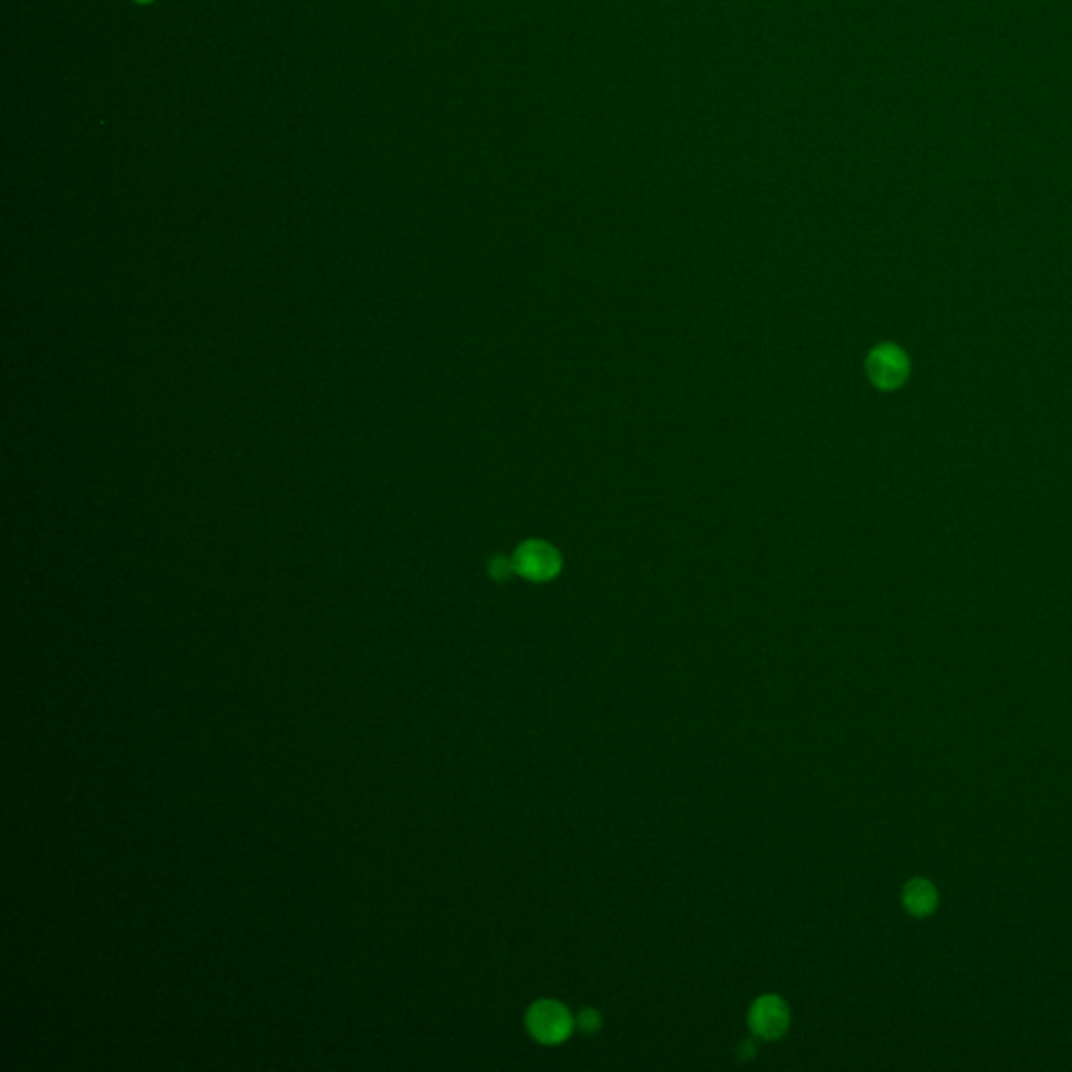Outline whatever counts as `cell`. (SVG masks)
Wrapping results in <instances>:
<instances>
[{"instance_id":"8","label":"cell","mask_w":1072,"mask_h":1072,"mask_svg":"<svg viewBox=\"0 0 1072 1072\" xmlns=\"http://www.w3.org/2000/svg\"><path fill=\"white\" fill-rule=\"evenodd\" d=\"M135 2H139V4H147V2H153V0H135Z\"/></svg>"},{"instance_id":"6","label":"cell","mask_w":1072,"mask_h":1072,"mask_svg":"<svg viewBox=\"0 0 1072 1072\" xmlns=\"http://www.w3.org/2000/svg\"><path fill=\"white\" fill-rule=\"evenodd\" d=\"M577 1024H579L580 1031H584V1033H597L602 1026V1014L595 1008H584V1010H580Z\"/></svg>"},{"instance_id":"2","label":"cell","mask_w":1072,"mask_h":1072,"mask_svg":"<svg viewBox=\"0 0 1072 1072\" xmlns=\"http://www.w3.org/2000/svg\"><path fill=\"white\" fill-rule=\"evenodd\" d=\"M514 568L524 579L545 582L562 570V555L545 541H526L514 553Z\"/></svg>"},{"instance_id":"3","label":"cell","mask_w":1072,"mask_h":1072,"mask_svg":"<svg viewBox=\"0 0 1072 1072\" xmlns=\"http://www.w3.org/2000/svg\"><path fill=\"white\" fill-rule=\"evenodd\" d=\"M868 377L880 390H897L909 377V356L897 344H880L868 356Z\"/></svg>"},{"instance_id":"1","label":"cell","mask_w":1072,"mask_h":1072,"mask_svg":"<svg viewBox=\"0 0 1072 1072\" xmlns=\"http://www.w3.org/2000/svg\"><path fill=\"white\" fill-rule=\"evenodd\" d=\"M575 1016L555 999H539L526 1012V1029L534 1042L543 1045L564 1044L575 1031Z\"/></svg>"},{"instance_id":"4","label":"cell","mask_w":1072,"mask_h":1072,"mask_svg":"<svg viewBox=\"0 0 1072 1072\" xmlns=\"http://www.w3.org/2000/svg\"><path fill=\"white\" fill-rule=\"evenodd\" d=\"M790 1008L780 995H762L758 997L748 1012V1026L754 1037L762 1042L782 1039L790 1029Z\"/></svg>"},{"instance_id":"7","label":"cell","mask_w":1072,"mask_h":1072,"mask_svg":"<svg viewBox=\"0 0 1072 1072\" xmlns=\"http://www.w3.org/2000/svg\"><path fill=\"white\" fill-rule=\"evenodd\" d=\"M514 572H516V568H514V559H507V557H496V559H493V564H491V575H493L494 579H509Z\"/></svg>"},{"instance_id":"5","label":"cell","mask_w":1072,"mask_h":1072,"mask_svg":"<svg viewBox=\"0 0 1072 1072\" xmlns=\"http://www.w3.org/2000/svg\"><path fill=\"white\" fill-rule=\"evenodd\" d=\"M903 905L911 916L928 918L930 913H934L938 905V893L932 886V882H928L924 878H916L907 882V886L903 888Z\"/></svg>"}]
</instances>
